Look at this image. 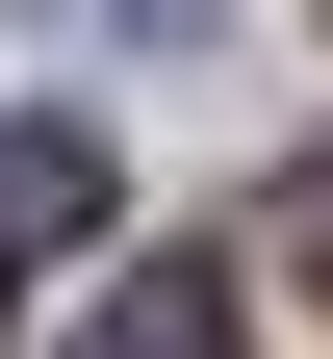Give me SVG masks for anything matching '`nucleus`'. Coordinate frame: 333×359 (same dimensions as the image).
<instances>
[{"instance_id": "3", "label": "nucleus", "mask_w": 333, "mask_h": 359, "mask_svg": "<svg viewBox=\"0 0 333 359\" xmlns=\"http://www.w3.org/2000/svg\"><path fill=\"white\" fill-rule=\"evenodd\" d=\"M282 257H308V308H333V154H308V180H282Z\"/></svg>"}, {"instance_id": "2", "label": "nucleus", "mask_w": 333, "mask_h": 359, "mask_svg": "<svg viewBox=\"0 0 333 359\" xmlns=\"http://www.w3.org/2000/svg\"><path fill=\"white\" fill-rule=\"evenodd\" d=\"M26 231H103V128H0V257Z\"/></svg>"}, {"instance_id": "1", "label": "nucleus", "mask_w": 333, "mask_h": 359, "mask_svg": "<svg viewBox=\"0 0 333 359\" xmlns=\"http://www.w3.org/2000/svg\"><path fill=\"white\" fill-rule=\"evenodd\" d=\"M77 359H257V308H231L205 257H154V283H103V308H77Z\"/></svg>"}]
</instances>
